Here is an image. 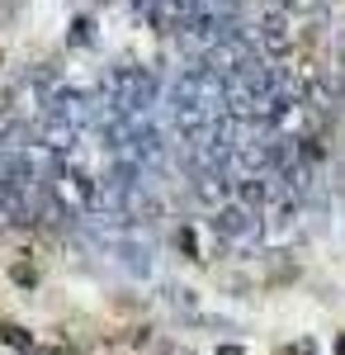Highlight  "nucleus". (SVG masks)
I'll return each mask as SVG.
<instances>
[{"label": "nucleus", "instance_id": "7ed1b4c3", "mask_svg": "<svg viewBox=\"0 0 345 355\" xmlns=\"http://www.w3.org/2000/svg\"><path fill=\"white\" fill-rule=\"evenodd\" d=\"M189 194H194L199 204H209V209H222V204H227V180H222L218 171H199L194 185H189Z\"/></svg>", "mask_w": 345, "mask_h": 355}, {"label": "nucleus", "instance_id": "1a4fd4ad", "mask_svg": "<svg viewBox=\"0 0 345 355\" xmlns=\"http://www.w3.org/2000/svg\"><path fill=\"white\" fill-rule=\"evenodd\" d=\"M218 355H246V351H241L237 341H222V346H218Z\"/></svg>", "mask_w": 345, "mask_h": 355}, {"label": "nucleus", "instance_id": "9b49d317", "mask_svg": "<svg viewBox=\"0 0 345 355\" xmlns=\"http://www.w3.org/2000/svg\"><path fill=\"white\" fill-rule=\"evenodd\" d=\"M336 355H345V336H336Z\"/></svg>", "mask_w": 345, "mask_h": 355}, {"label": "nucleus", "instance_id": "9d476101", "mask_svg": "<svg viewBox=\"0 0 345 355\" xmlns=\"http://www.w3.org/2000/svg\"><path fill=\"white\" fill-rule=\"evenodd\" d=\"M336 71H341V76H345V43H341V48H336Z\"/></svg>", "mask_w": 345, "mask_h": 355}, {"label": "nucleus", "instance_id": "f8f14e48", "mask_svg": "<svg viewBox=\"0 0 345 355\" xmlns=\"http://www.w3.org/2000/svg\"><path fill=\"white\" fill-rule=\"evenodd\" d=\"M0 62H5V53H0Z\"/></svg>", "mask_w": 345, "mask_h": 355}, {"label": "nucleus", "instance_id": "423d86ee", "mask_svg": "<svg viewBox=\"0 0 345 355\" xmlns=\"http://www.w3.org/2000/svg\"><path fill=\"white\" fill-rule=\"evenodd\" d=\"M10 279H15L19 289H33V284H38V270H33L28 261H15V266H10Z\"/></svg>", "mask_w": 345, "mask_h": 355}, {"label": "nucleus", "instance_id": "0eeeda50", "mask_svg": "<svg viewBox=\"0 0 345 355\" xmlns=\"http://www.w3.org/2000/svg\"><path fill=\"white\" fill-rule=\"evenodd\" d=\"M175 246L194 261V256H199V237H194V227H180V232H175Z\"/></svg>", "mask_w": 345, "mask_h": 355}, {"label": "nucleus", "instance_id": "f03ea898", "mask_svg": "<svg viewBox=\"0 0 345 355\" xmlns=\"http://www.w3.org/2000/svg\"><path fill=\"white\" fill-rule=\"evenodd\" d=\"M209 227L218 237H246L251 232V209H241V204H222V209H213Z\"/></svg>", "mask_w": 345, "mask_h": 355}, {"label": "nucleus", "instance_id": "6e6552de", "mask_svg": "<svg viewBox=\"0 0 345 355\" xmlns=\"http://www.w3.org/2000/svg\"><path fill=\"white\" fill-rule=\"evenodd\" d=\"M289 355H317V346H312V341L303 336V341H293V351H289Z\"/></svg>", "mask_w": 345, "mask_h": 355}, {"label": "nucleus", "instance_id": "f257e3e1", "mask_svg": "<svg viewBox=\"0 0 345 355\" xmlns=\"http://www.w3.org/2000/svg\"><path fill=\"white\" fill-rule=\"evenodd\" d=\"M237 204L241 209H269L274 204V175H241L237 180Z\"/></svg>", "mask_w": 345, "mask_h": 355}, {"label": "nucleus", "instance_id": "39448f33", "mask_svg": "<svg viewBox=\"0 0 345 355\" xmlns=\"http://www.w3.org/2000/svg\"><path fill=\"white\" fill-rule=\"evenodd\" d=\"M67 43H71V48H90V43H95V24H90L85 15H80V19H71V33H67Z\"/></svg>", "mask_w": 345, "mask_h": 355}, {"label": "nucleus", "instance_id": "20e7f679", "mask_svg": "<svg viewBox=\"0 0 345 355\" xmlns=\"http://www.w3.org/2000/svg\"><path fill=\"white\" fill-rule=\"evenodd\" d=\"M0 341H5L10 351H19V355H33V336H28V327H19V322H0Z\"/></svg>", "mask_w": 345, "mask_h": 355}]
</instances>
